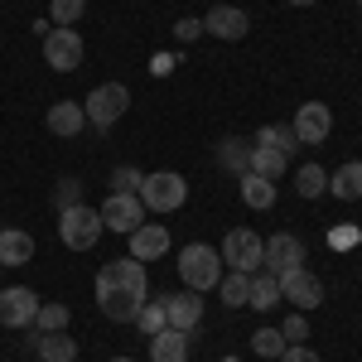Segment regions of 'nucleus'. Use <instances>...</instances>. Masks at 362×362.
Wrapping results in <instances>:
<instances>
[{"mask_svg":"<svg viewBox=\"0 0 362 362\" xmlns=\"http://www.w3.org/2000/svg\"><path fill=\"white\" fill-rule=\"evenodd\" d=\"M140 179H145V174H140L136 165H116L112 169V194H140Z\"/></svg>","mask_w":362,"mask_h":362,"instance_id":"32","label":"nucleus"},{"mask_svg":"<svg viewBox=\"0 0 362 362\" xmlns=\"http://www.w3.org/2000/svg\"><path fill=\"white\" fill-rule=\"evenodd\" d=\"M34 314H39V295H34L29 285L0 290V324H5V329H29Z\"/></svg>","mask_w":362,"mask_h":362,"instance_id":"11","label":"nucleus"},{"mask_svg":"<svg viewBox=\"0 0 362 362\" xmlns=\"http://www.w3.org/2000/svg\"><path fill=\"white\" fill-rule=\"evenodd\" d=\"M198 34H203V20H194V15H184V20L174 25V39H179V44H194Z\"/></svg>","mask_w":362,"mask_h":362,"instance_id":"35","label":"nucleus"},{"mask_svg":"<svg viewBox=\"0 0 362 362\" xmlns=\"http://www.w3.org/2000/svg\"><path fill=\"white\" fill-rule=\"evenodd\" d=\"M34 353H39V362H73V358H78V338H68V334H34Z\"/></svg>","mask_w":362,"mask_h":362,"instance_id":"19","label":"nucleus"},{"mask_svg":"<svg viewBox=\"0 0 362 362\" xmlns=\"http://www.w3.org/2000/svg\"><path fill=\"white\" fill-rule=\"evenodd\" d=\"M285 348H290V343H285L280 329H256V334H251V353H256V358H280Z\"/></svg>","mask_w":362,"mask_h":362,"instance_id":"29","label":"nucleus"},{"mask_svg":"<svg viewBox=\"0 0 362 362\" xmlns=\"http://www.w3.org/2000/svg\"><path fill=\"white\" fill-rule=\"evenodd\" d=\"M97 213H102V227H107V232H121V237H131V232L145 223L140 194H107V203H102Z\"/></svg>","mask_w":362,"mask_h":362,"instance_id":"8","label":"nucleus"},{"mask_svg":"<svg viewBox=\"0 0 362 362\" xmlns=\"http://www.w3.org/2000/svg\"><path fill=\"white\" fill-rule=\"evenodd\" d=\"M83 34H78V29H49V34H44V63H49V68H54V73H78V68H83Z\"/></svg>","mask_w":362,"mask_h":362,"instance_id":"7","label":"nucleus"},{"mask_svg":"<svg viewBox=\"0 0 362 362\" xmlns=\"http://www.w3.org/2000/svg\"><path fill=\"white\" fill-rule=\"evenodd\" d=\"M112 362H136V358H112Z\"/></svg>","mask_w":362,"mask_h":362,"instance_id":"38","label":"nucleus"},{"mask_svg":"<svg viewBox=\"0 0 362 362\" xmlns=\"http://www.w3.org/2000/svg\"><path fill=\"white\" fill-rule=\"evenodd\" d=\"M165 309H169V329H179V334H194L198 324H203L198 290H189V295H165Z\"/></svg>","mask_w":362,"mask_h":362,"instance_id":"15","label":"nucleus"},{"mask_svg":"<svg viewBox=\"0 0 362 362\" xmlns=\"http://www.w3.org/2000/svg\"><path fill=\"white\" fill-rule=\"evenodd\" d=\"M218 165L227 169V174H251V140H242V136H227L223 145H218Z\"/></svg>","mask_w":362,"mask_h":362,"instance_id":"20","label":"nucleus"},{"mask_svg":"<svg viewBox=\"0 0 362 362\" xmlns=\"http://www.w3.org/2000/svg\"><path fill=\"white\" fill-rule=\"evenodd\" d=\"M29 329H34V334H63V329H68V305H39V314H34Z\"/></svg>","mask_w":362,"mask_h":362,"instance_id":"27","label":"nucleus"},{"mask_svg":"<svg viewBox=\"0 0 362 362\" xmlns=\"http://www.w3.org/2000/svg\"><path fill=\"white\" fill-rule=\"evenodd\" d=\"M102 213L97 208H63L58 213V237H63V247H73V251H87V247H97L102 242Z\"/></svg>","mask_w":362,"mask_h":362,"instance_id":"5","label":"nucleus"},{"mask_svg":"<svg viewBox=\"0 0 362 362\" xmlns=\"http://www.w3.org/2000/svg\"><path fill=\"white\" fill-rule=\"evenodd\" d=\"M290 131H295L300 145H319V140H329V131H334V112L324 102H305L295 112V121H290Z\"/></svg>","mask_w":362,"mask_h":362,"instance_id":"12","label":"nucleus"},{"mask_svg":"<svg viewBox=\"0 0 362 362\" xmlns=\"http://www.w3.org/2000/svg\"><path fill=\"white\" fill-rule=\"evenodd\" d=\"M136 329L145 338H155L160 329H169V309H165V300H145L140 305V314H136Z\"/></svg>","mask_w":362,"mask_h":362,"instance_id":"26","label":"nucleus"},{"mask_svg":"<svg viewBox=\"0 0 362 362\" xmlns=\"http://www.w3.org/2000/svg\"><path fill=\"white\" fill-rule=\"evenodd\" d=\"M276 305H280V280L271 276V271H256V276H251V300H247V309L271 314Z\"/></svg>","mask_w":362,"mask_h":362,"instance_id":"21","label":"nucleus"},{"mask_svg":"<svg viewBox=\"0 0 362 362\" xmlns=\"http://www.w3.org/2000/svg\"><path fill=\"white\" fill-rule=\"evenodd\" d=\"M203 34H218V39H227V44H237V39H247L251 34V15L242 10V5H213L208 15H203Z\"/></svg>","mask_w":362,"mask_h":362,"instance_id":"10","label":"nucleus"},{"mask_svg":"<svg viewBox=\"0 0 362 362\" xmlns=\"http://www.w3.org/2000/svg\"><path fill=\"white\" fill-rule=\"evenodd\" d=\"M184 198H189V184H184V174H174V169H155V174L140 179V203H145V213H174V208H184Z\"/></svg>","mask_w":362,"mask_h":362,"instance_id":"3","label":"nucleus"},{"mask_svg":"<svg viewBox=\"0 0 362 362\" xmlns=\"http://www.w3.org/2000/svg\"><path fill=\"white\" fill-rule=\"evenodd\" d=\"M280 362H324V358H319V353H314L309 343H290V348L280 353Z\"/></svg>","mask_w":362,"mask_h":362,"instance_id":"36","label":"nucleus"},{"mask_svg":"<svg viewBox=\"0 0 362 362\" xmlns=\"http://www.w3.org/2000/svg\"><path fill=\"white\" fill-rule=\"evenodd\" d=\"M329 194L343 198V203L362 198V160H348V165L338 169V174H329Z\"/></svg>","mask_w":362,"mask_h":362,"instance_id":"23","label":"nucleus"},{"mask_svg":"<svg viewBox=\"0 0 362 362\" xmlns=\"http://www.w3.org/2000/svg\"><path fill=\"white\" fill-rule=\"evenodd\" d=\"M223 266H232V271H247V276H256L261 271V261H266V242L251 232V227H237V232H227L223 247Z\"/></svg>","mask_w":362,"mask_h":362,"instance_id":"6","label":"nucleus"},{"mask_svg":"<svg viewBox=\"0 0 362 362\" xmlns=\"http://www.w3.org/2000/svg\"><path fill=\"white\" fill-rule=\"evenodd\" d=\"M150 362H189V334L160 329V334L150 338Z\"/></svg>","mask_w":362,"mask_h":362,"instance_id":"18","label":"nucleus"},{"mask_svg":"<svg viewBox=\"0 0 362 362\" xmlns=\"http://www.w3.org/2000/svg\"><path fill=\"white\" fill-rule=\"evenodd\" d=\"M280 334H285V343H305V338H309V324H305V314H290V319L280 324Z\"/></svg>","mask_w":362,"mask_h":362,"instance_id":"34","label":"nucleus"},{"mask_svg":"<svg viewBox=\"0 0 362 362\" xmlns=\"http://www.w3.org/2000/svg\"><path fill=\"white\" fill-rule=\"evenodd\" d=\"M213 5H223V0H213Z\"/></svg>","mask_w":362,"mask_h":362,"instance_id":"39","label":"nucleus"},{"mask_svg":"<svg viewBox=\"0 0 362 362\" xmlns=\"http://www.w3.org/2000/svg\"><path fill=\"white\" fill-rule=\"evenodd\" d=\"M295 266H305V242H300L295 232H276V237L266 242V261H261V271L285 276V271H295Z\"/></svg>","mask_w":362,"mask_h":362,"instance_id":"13","label":"nucleus"},{"mask_svg":"<svg viewBox=\"0 0 362 362\" xmlns=\"http://www.w3.org/2000/svg\"><path fill=\"white\" fill-rule=\"evenodd\" d=\"M179 280L189 285V290H218V280H223V251L208 247V242H194V247L179 251Z\"/></svg>","mask_w":362,"mask_h":362,"instance_id":"2","label":"nucleus"},{"mask_svg":"<svg viewBox=\"0 0 362 362\" xmlns=\"http://www.w3.org/2000/svg\"><path fill=\"white\" fill-rule=\"evenodd\" d=\"M150 300V276H145V261L126 256V261H107L97 271V305L112 324H136L140 305Z\"/></svg>","mask_w":362,"mask_h":362,"instance_id":"1","label":"nucleus"},{"mask_svg":"<svg viewBox=\"0 0 362 362\" xmlns=\"http://www.w3.org/2000/svg\"><path fill=\"white\" fill-rule=\"evenodd\" d=\"M34 261V237L20 227H5L0 232V266H29Z\"/></svg>","mask_w":362,"mask_h":362,"instance_id":"17","label":"nucleus"},{"mask_svg":"<svg viewBox=\"0 0 362 362\" xmlns=\"http://www.w3.org/2000/svg\"><path fill=\"white\" fill-rule=\"evenodd\" d=\"M87 126V112H83V102H73V97H63V102H54V107H49V131H54V136H78V131H83Z\"/></svg>","mask_w":362,"mask_h":362,"instance_id":"16","label":"nucleus"},{"mask_svg":"<svg viewBox=\"0 0 362 362\" xmlns=\"http://www.w3.org/2000/svg\"><path fill=\"white\" fill-rule=\"evenodd\" d=\"M280 280V300H290L295 309H319L324 305V285H319V276L314 271H305V266H295V271H285Z\"/></svg>","mask_w":362,"mask_h":362,"instance_id":"9","label":"nucleus"},{"mask_svg":"<svg viewBox=\"0 0 362 362\" xmlns=\"http://www.w3.org/2000/svg\"><path fill=\"white\" fill-rule=\"evenodd\" d=\"M295 189H300V198H319V194H329V174L319 165H305L300 174H295Z\"/></svg>","mask_w":362,"mask_h":362,"instance_id":"30","label":"nucleus"},{"mask_svg":"<svg viewBox=\"0 0 362 362\" xmlns=\"http://www.w3.org/2000/svg\"><path fill=\"white\" fill-rule=\"evenodd\" d=\"M251 145H276L280 155H295V150H300V140H295V131H290V126H261Z\"/></svg>","mask_w":362,"mask_h":362,"instance_id":"28","label":"nucleus"},{"mask_svg":"<svg viewBox=\"0 0 362 362\" xmlns=\"http://www.w3.org/2000/svg\"><path fill=\"white\" fill-rule=\"evenodd\" d=\"M126 107H131V87L126 83H102L87 92L83 112H87V126H97V131H112L116 121L126 116Z\"/></svg>","mask_w":362,"mask_h":362,"instance_id":"4","label":"nucleus"},{"mask_svg":"<svg viewBox=\"0 0 362 362\" xmlns=\"http://www.w3.org/2000/svg\"><path fill=\"white\" fill-rule=\"evenodd\" d=\"M87 15V0H54V25L58 29H73Z\"/></svg>","mask_w":362,"mask_h":362,"instance_id":"31","label":"nucleus"},{"mask_svg":"<svg viewBox=\"0 0 362 362\" xmlns=\"http://www.w3.org/2000/svg\"><path fill=\"white\" fill-rule=\"evenodd\" d=\"M218 295H223L227 309H247V300H251V276H247V271L223 276V280H218Z\"/></svg>","mask_w":362,"mask_h":362,"instance_id":"25","label":"nucleus"},{"mask_svg":"<svg viewBox=\"0 0 362 362\" xmlns=\"http://www.w3.org/2000/svg\"><path fill=\"white\" fill-rule=\"evenodd\" d=\"M290 5H314V0H290Z\"/></svg>","mask_w":362,"mask_h":362,"instance_id":"37","label":"nucleus"},{"mask_svg":"<svg viewBox=\"0 0 362 362\" xmlns=\"http://www.w3.org/2000/svg\"><path fill=\"white\" fill-rule=\"evenodd\" d=\"M169 251V227L165 223H140L131 232V256L136 261H160Z\"/></svg>","mask_w":362,"mask_h":362,"instance_id":"14","label":"nucleus"},{"mask_svg":"<svg viewBox=\"0 0 362 362\" xmlns=\"http://www.w3.org/2000/svg\"><path fill=\"white\" fill-rule=\"evenodd\" d=\"M242 203H247V208H256V213L276 208V179H261V174H242Z\"/></svg>","mask_w":362,"mask_h":362,"instance_id":"22","label":"nucleus"},{"mask_svg":"<svg viewBox=\"0 0 362 362\" xmlns=\"http://www.w3.org/2000/svg\"><path fill=\"white\" fill-rule=\"evenodd\" d=\"M290 165V155H280L276 145H251V174H261V179H280Z\"/></svg>","mask_w":362,"mask_h":362,"instance_id":"24","label":"nucleus"},{"mask_svg":"<svg viewBox=\"0 0 362 362\" xmlns=\"http://www.w3.org/2000/svg\"><path fill=\"white\" fill-rule=\"evenodd\" d=\"M83 203V179H58V189H54V208L63 213V208H78Z\"/></svg>","mask_w":362,"mask_h":362,"instance_id":"33","label":"nucleus"}]
</instances>
